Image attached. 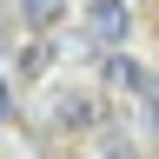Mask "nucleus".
I'll list each match as a JSON object with an SVG mask.
<instances>
[{"label":"nucleus","mask_w":159,"mask_h":159,"mask_svg":"<svg viewBox=\"0 0 159 159\" xmlns=\"http://www.w3.org/2000/svg\"><path fill=\"white\" fill-rule=\"evenodd\" d=\"M80 27H86V40H93V47L126 53V40H133V0H86Z\"/></svg>","instance_id":"f257e3e1"},{"label":"nucleus","mask_w":159,"mask_h":159,"mask_svg":"<svg viewBox=\"0 0 159 159\" xmlns=\"http://www.w3.org/2000/svg\"><path fill=\"white\" fill-rule=\"evenodd\" d=\"M53 133H99V99L93 93H60L53 99Z\"/></svg>","instance_id":"f03ea898"},{"label":"nucleus","mask_w":159,"mask_h":159,"mask_svg":"<svg viewBox=\"0 0 159 159\" xmlns=\"http://www.w3.org/2000/svg\"><path fill=\"white\" fill-rule=\"evenodd\" d=\"M106 86H113V93H126V99H139V93L152 86V73L139 66L133 53H113V60H106Z\"/></svg>","instance_id":"7ed1b4c3"},{"label":"nucleus","mask_w":159,"mask_h":159,"mask_svg":"<svg viewBox=\"0 0 159 159\" xmlns=\"http://www.w3.org/2000/svg\"><path fill=\"white\" fill-rule=\"evenodd\" d=\"M47 66H53V40H47V33H33L27 47H13V66H7V73H13V80H40Z\"/></svg>","instance_id":"20e7f679"},{"label":"nucleus","mask_w":159,"mask_h":159,"mask_svg":"<svg viewBox=\"0 0 159 159\" xmlns=\"http://www.w3.org/2000/svg\"><path fill=\"white\" fill-rule=\"evenodd\" d=\"M80 159H139V146H133L126 133H86Z\"/></svg>","instance_id":"39448f33"},{"label":"nucleus","mask_w":159,"mask_h":159,"mask_svg":"<svg viewBox=\"0 0 159 159\" xmlns=\"http://www.w3.org/2000/svg\"><path fill=\"white\" fill-rule=\"evenodd\" d=\"M60 13H66V0H20V27L27 33H47Z\"/></svg>","instance_id":"423d86ee"}]
</instances>
